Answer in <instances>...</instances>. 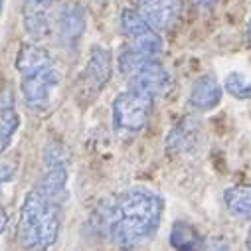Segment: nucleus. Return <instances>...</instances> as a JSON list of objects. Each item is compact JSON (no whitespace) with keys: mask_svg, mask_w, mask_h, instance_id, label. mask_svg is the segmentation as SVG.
Segmentation results:
<instances>
[{"mask_svg":"<svg viewBox=\"0 0 251 251\" xmlns=\"http://www.w3.org/2000/svg\"><path fill=\"white\" fill-rule=\"evenodd\" d=\"M121 28L123 34L127 36V42L133 51L147 55V57H156L162 51V38L158 30L149 24L137 10L127 8L121 14Z\"/></svg>","mask_w":251,"mask_h":251,"instance_id":"6","label":"nucleus"},{"mask_svg":"<svg viewBox=\"0 0 251 251\" xmlns=\"http://www.w3.org/2000/svg\"><path fill=\"white\" fill-rule=\"evenodd\" d=\"M200 139V125L194 119H182L170 131L166 147L170 152H188L198 145Z\"/></svg>","mask_w":251,"mask_h":251,"instance_id":"13","label":"nucleus"},{"mask_svg":"<svg viewBox=\"0 0 251 251\" xmlns=\"http://www.w3.org/2000/svg\"><path fill=\"white\" fill-rule=\"evenodd\" d=\"M55 0H24L22 16H24V28L32 38H46L50 36V14Z\"/></svg>","mask_w":251,"mask_h":251,"instance_id":"10","label":"nucleus"},{"mask_svg":"<svg viewBox=\"0 0 251 251\" xmlns=\"http://www.w3.org/2000/svg\"><path fill=\"white\" fill-rule=\"evenodd\" d=\"M16 70L26 105L32 111L46 113L61 83V74L50 51L38 44H24L16 57Z\"/></svg>","mask_w":251,"mask_h":251,"instance_id":"2","label":"nucleus"},{"mask_svg":"<svg viewBox=\"0 0 251 251\" xmlns=\"http://www.w3.org/2000/svg\"><path fill=\"white\" fill-rule=\"evenodd\" d=\"M245 247H247V251H251V227H249V233H247V239H245Z\"/></svg>","mask_w":251,"mask_h":251,"instance_id":"20","label":"nucleus"},{"mask_svg":"<svg viewBox=\"0 0 251 251\" xmlns=\"http://www.w3.org/2000/svg\"><path fill=\"white\" fill-rule=\"evenodd\" d=\"M198 2H212V0H198Z\"/></svg>","mask_w":251,"mask_h":251,"instance_id":"22","label":"nucleus"},{"mask_svg":"<svg viewBox=\"0 0 251 251\" xmlns=\"http://www.w3.org/2000/svg\"><path fill=\"white\" fill-rule=\"evenodd\" d=\"M18 127H20V117L16 111V103L12 91L6 89L0 93V152H4L10 147Z\"/></svg>","mask_w":251,"mask_h":251,"instance_id":"12","label":"nucleus"},{"mask_svg":"<svg viewBox=\"0 0 251 251\" xmlns=\"http://www.w3.org/2000/svg\"><path fill=\"white\" fill-rule=\"evenodd\" d=\"M105 2H107V0H91L93 6H105Z\"/></svg>","mask_w":251,"mask_h":251,"instance_id":"21","label":"nucleus"},{"mask_svg":"<svg viewBox=\"0 0 251 251\" xmlns=\"http://www.w3.org/2000/svg\"><path fill=\"white\" fill-rule=\"evenodd\" d=\"M170 243H172V247H174L176 251H200L202 239H200L198 231H196L190 224L178 222V224H174V227H172Z\"/></svg>","mask_w":251,"mask_h":251,"instance_id":"16","label":"nucleus"},{"mask_svg":"<svg viewBox=\"0 0 251 251\" xmlns=\"http://www.w3.org/2000/svg\"><path fill=\"white\" fill-rule=\"evenodd\" d=\"M224 200L231 216L239 220H251V184H237L227 188Z\"/></svg>","mask_w":251,"mask_h":251,"instance_id":"14","label":"nucleus"},{"mask_svg":"<svg viewBox=\"0 0 251 251\" xmlns=\"http://www.w3.org/2000/svg\"><path fill=\"white\" fill-rule=\"evenodd\" d=\"M6 222H8V216H6V212L2 208H0V235H2V231L6 227Z\"/></svg>","mask_w":251,"mask_h":251,"instance_id":"18","label":"nucleus"},{"mask_svg":"<svg viewBox=\"0 0 251 251\" xmlns=\"http://www.w3.org/2000/svg\"><path fill=\"white\" fill-rule=\"evenodd\" d=\"M226 91L235 99H251V79L239 72H231L224 81Z\"/></svg>","mask_w":251,"mask_h":251,"instance_id":"17","label":"nucleus"},{"mask_svg":"<svg viewBox=\"0 0 251 251\" xmlns=\"http://www.w3.org/2000/svg\"><path fill=\"white\" fill-rule=\"evenodd\" d=\"M164 202L151 188L135 186L121 192L107 210V233L125 251L143 245L160 226Z\"/></svg>","mask_w":251,"mask_h":251,"instance_id":"1","label":"nucleus"},{"mask_svg":"<svg viewBox=\"0 0 251 251\" xmlns=\"http://www.w3.org/2000/svg\"><path fill=\"white\" fill-rule=\"evenodd\" d=\"M119 70L131 89L145 91L152 97L162 95L170 85V75L156 57H147L131 48H125L119 55Z\"/></svg>","mask_w":251,"mask_h":251,"instance_id":"4","label":"nucleus"},{"mask_svg":"<svg viewBox=\"0 0 251 251\" xmlns=\"http://www.w3.org/2000/svg\"><path fill=\"white\" fill-rule=\"evenodd\" d=\"M135 10L158 32L170 30L182 14V0H135Z\"/></svg>","mask_w":251,"mask_h":251,"instance_id":"9","label":"nucleus"},{"mask_svg":"<svg viewBox=\"0 0 251 251\" xmlns=\"http://www.w3.org/2000/svg\"><path fill=\"white\" fill-rule=\"evenodd\" d=\"M109 77H111V55L105 48L95 46L77 81L79 97L83 101H93L101 93V89L107 85Z\"/></svg>","mask_w":251,"mask_h":251,"instance_id":"8","label":"nucleus"},{"mask_svg":"<svg viewBox=\"0 0 251 251\" xmlns=\"http://www.w3.org/2000/svg\"><path fill=\"white\" fill-rule=\"evenodd\" d=\"M61 204L48 196L40 186L24 198L18 218V241L26 251H48L59 233Z\"/></svg>","mask_w":251,"mask_h":251,"instance_id":"3","label":"nucleus"},{"mask_svg":"<svg viewBox=\"0 0 251 251\" xmlns=\"http://www.w3.org/2000/svg\"><path fill=\"white\" fill-rule=\"evenodd\" d=\"M0 8H2V0H0Z\"/></svg>","mask_w":251,"mask_h":251,"instance_id":"23","label":"nucleus"},{"mask_svg":"<svg viewBox=\"0 0 251 251\" xmlns=\"http://www.w3.org/2000/svg\"><path fill=\"white\" fill-rule=\"evenodd\" d=\"M188 101L196 111H210L222 101V85L214 75H202L194 81Z\"/></svg>","mask_w":251,"mask_h":251,"instance_id":"11","label":"nucleus"},{"mask_svg":"<svg viewBox=\"0 0 251 251\" xmlns=\"http://www.w3.org/2000/svg\"><path fill=\"white\" fill-rule=\"evenodd\" d=\"M152 103L154 97L127 87L123 93H119L113 101V125L117 133H139L147 127V123L152 115Z\"/></svg>","mask_w":251,"mask_h":251,"instance_id":"5","label":"nucleus"},{"mask_svg":"<svg viewBox=\"0 0 251 251\" xmlns=\"http://www.w3.org/2000/svg\"><path fill=\"white\" fill-rule=\"evenodd\" d=\"M59 32H61V38L66 42H74L81 36L83 28H85V16H83V10L77 6V4H68L66 8H61L59 12Z\"/></svg>","mask_w":251,"mask_h":251,"instance_id":"15","label":"nucleus"},{"mask_svg":"<svg viewBox=\"0 0 251 251\" xmlns=\"http://www.w3.org/2000/svg\"><path fill=\"white\" fill-rule=\"evenodd\" d=\"M38 186L55 202L64 204L68 194V160L59 145H48L44 152V174Z\"/></svg>","mask_w":251,"mask_h":251,"instance_id":"7","label":"nucleus"},{"mask_svg":"<svg viewBox=\"0 0 251 251\" xmlns=\"http://www.w3.org/2000/svg\"><path fill=\"white\" fill-rule=\"evenodd\" d=\"M245 36H247V42L251 44V12H249V18H247V30H245Z\"/></svg>","mask_w":251,"mask_h":251,"instance_id":"19","label":"nucleus"}]
</instances>
